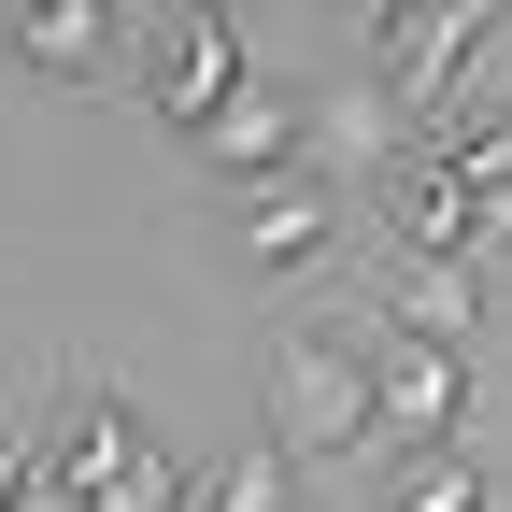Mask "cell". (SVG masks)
Here are the masks:
<instances>
[{"label":"cell","mask_w":512,"mask_h":512,"mask_svg":"<svg viewBox=\"0 0 512 512\" xmlns=\"http://www.w3.org/2000/svg\"><path fill=\"white\" fill-rule=\"evenodd\" d=\"M384 512H484V456H413Z\"/></svg>","instance_id":"cell-11"},{"label":"cell","mask_w":512,"mask_h":512,"mask_svg":"<svg viewBox=\"0 0 512 512\" xmlns=\"http://www.w3.org/2000/svg\"><path fill=\"white\" fill-rule=\"evenodd\" d=\"M200 512H299V456H285V441H242L228 484H214Z\"/></svg>","instance_id":"cell-10"},{"label":"cell","mask_w":512,"mask_h":512,"mask_svg":"<svg viewBox=\"0 0 512 512\" xmlns=\"http://www.w3.org/2000/svg\"><path fill=\"white\" fill-rule=\"evenodd\" d=\"M0 512H29V427L0 413Z\"/></svg>","instance_id":"cell-12"},{"label":"cell","mask_w":512,"mask_h":512,"mask_svg":"<svg viewBox=\"0 0 512 512\" xmlns=\"http://www.w3.org/2000/svg\"><path fill=\"white\" fill-rule=\"evenodd\" d=\"M143 456H157L143 399H114V384H72V399H57V427L29 441V498H43V512H86L100 484H128Z\"/></svg>","instance_id":"cell-4"},{"label":"cell","mask_w":512,"mask_h":512,"mask_svg":"<svg viewBox=\"0 0 512 512\" xmlns=\"http://www.w3.org/2000/svg\"><path fill=\"white\" fill-rule=\"evenodd\" d=\"M512 43V15L498 0H441V15H370V86H384V114H456L470 100V72Z\"/></svg>","instance_id":"cell-3"},{"label":"cell","mask_w":512,"mask_h":512,"mask_svg":"<svg viewBox=\"0 0 512 512\" xmlns=\"http://www.w3.org/2000/svg\"><path fill=\"white\" fill-rule=\"evenodd\" d=\"M370 328H399V342H441V356H470L484 342V271H384L370 285Z\"/></svg>","instance_id":"cell-8"},{"label":"cell","mask_w":512,"mask_h":512,"mask_svg":"<svg viewBox=\"0 0 512 512\" xmlns=\"http://www.w3.org/2000/svg\"><path fill=\"white\" fill-rule=\"evenodd\" d=\"M0 43H15V72H43V86H114V15L100 0H43V15H15Z\"/></svg>","instance_id":"cell-9"},{"label":"cell","mask_w":512,"mask_h":512,"mask_svg":"<svg viewBox=\"0 0 512 512\" xmlns=\"http://www.w3.org/2000/svg\"><path fill=\"white\" fill-rule=\"evenodd\" d=\"M285 384V456H384V384H370V328H342V313H313V328H285L271 356Z\"/></svg>","instance_id":"cell-1"},{"label":"cell","mask_w":512,"mask_h":512,"mask_svg":"<svg viewBox=\"0 0 512 512\" xmlns=\"http://www.w3.org/2000/svg\"><path fill=\"white\" fill-rule=\"evenodd\" d=\"M242 256H256V271H328V256H342V200H328L313 171L242 185Z\"/></svg>","instance_id":"cell-7"},{"label":"cell","mask_w":512,"mask_h":512,"mask_svg":"<svg viewBox=\"0 0 512 512\" xmlns=\"http://www.w3.org/2000/svg\"><path fill=\"white\" fill-rule=\"evenodd\" d=\"M242 86H256V43L214 15V0H171V15H143V43H128V100H143L157 128H185V143H200Z\"/></svg>","instance_id":"cell-2"},{"label":"cell","mask_w":512,"mask_h":512,"mask_svg":"<svg viewBox=\"0 0 512 512\" xmlns=\"http://www.w3.org/2000/svg\"><path fill=\"white\" fill-rule=\"evenodd\" d=\"M299 143H313V100H299V86H242V100H228L185 157L228 171V185H285V171H299Z\"/></svg>","instance_id":"cell-6"},{"label":"cell","mask_w":512,"mask_h":512,"mask_svg":"<svg viewBox=\"0 0 512 512\" xmlns=\"http://www.w3.org/2000/svg\"><path fill=\"white\" fill-rule=\"evenodd\" d=\"M370 384H384V456H456V427H470V356L370 328Z\"/></svg>","instance_id":"cell-5"}]
</instances>
